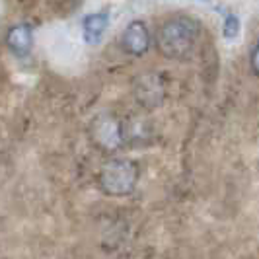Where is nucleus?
Wrapping results in <instances>:
<instances>
[{
  "label": "nucleus",
  "mask_w": 259,
  "mask_h": 259,
  "mask_svg": "<svg viewBox=\"0 0 259 259\" xmlns=\"http://www.w3.org/2000/svg\"><path fill=\"white\" fill-rule=\"evenodd\" d=\"M249 66H251V70L259 74V41L253 45V49H251V55H249Z\"/></svg>",
  "instance_id": "obj_9"
},
{
  "label": "nucleus",
  "mask_w": 259,
  "mask_h": 259,
  "mask_svg": "<svg viewBox=\"0 0 259 259\" xmlns=\"http://www.w3.org/2000/svg\"><path fill=\"white\" fill-rule=\"evenodd\" d=\"M100 187L105 195L123 197L135 191L139 182V168L133 160L113 158L100 171Z\"/></svg>",
  "instance_id": "obj_2"
},
{
  "label": "nucleus",
  "mask_w": 259,
  "mask_h": 259,
  "mask_svg": "<svg viewBox=\"0 0 259 259\" xmlns=\"http://www.w3.org/2000/svg\"><path fill=\"white\" fill-rule=\"evenodd\" d=\"M109 26V14L107 12H96L84 18L82 27H84V39L90 45H98L104 37L105 29Z\"/></svg>",
  "instance_id": "obj_7"
},
{
  "label": "nucleus",
  "mask_w": 259,
  "mask_h": 259,
  "mask_svg": "<svg viewBox=\"0 0 259 259\" xmlns=\"http://www.w3.org/2000/svg\"><path fill=\"white\" fill-rule=\"evenodd\" d=\"M222 33H224V37L226 39L238 37V33H240V18H238V16H234V14H230V16L224 20Z\"/></svg>",
  "instance_id": "obj_8"
},
{
  "label": "nucleus",
  "mask_w": 259,
  "mask_h": 259,
  "mask_svg": "<svg viewBox=\"0 0 259 259\" xmlns=\"http://www.w3.org/2000/svg\"><path fill=\"white\" fill-rule=\"evenodd\" d=\"M121 45L125 53L135 55V57H141L148 51L150 47V33H148V27L144 26L141 20H135L131 22L129 26L125 27L123 31V37H121Z\"/></svg>",
  "instance_id": "obj_5"
},
{
  "label": "nucleus",
  "mask_w": 259,
  "mask_h": 259,
  "mask_svg": "<svg viewBox=\"0 0 259 259\" xmlns=\"http://www.w3.org/2000/svg\"><path fill=\"white\" fill-rule=\"evenodd\" d=\"M133 92L139 104L144 105L146 109H154L158 105H162L166 98V84L158 72H146L135 80Z\"/></svg>",
  "instance_id": "obj_3"
},
{
  "label": "nucleus",
  "mask_w": 259,
  "mask_h": 259,
  "mask_svg": "<svg viewBox=\"0 0 259 259\" xmlns=\"http://www.w3.org/2000/svg\"><path fill=\"white\" fill-rule=\"evenodd\" d=\"M92 141L105 152H115L123 146V129L113 115H100L92 125Z\"/></svg>",
  "instance_id": "obj_4"
},
{
  "label": "nucleus",
  "mask_w": 259,
  "mask_h": 259,
  "mask_svg": "<svg viewBox=\"0 0 259 259\" xmlns=\"http://www.w3.org/2000/svg\"><path fill=\"white\" fill-rule=\"evenodd\" d=\"M33 45V29L29 24H16L6 31V47L18 57H26Z\"/></svg>",
  "instance_id": "obj_6"
},
{
  "label": "nucleus",
  "mask_w": 259,
  "mask_h": 259,
  "mask_svg": "<svg viewBox=\"0 0 259 259\" xmlns=\"http://www.w3.org/2000/svg\"><path fill=\"white\" fill-rule=\"evenodd\" d=\"M197 39H199V24L193 18L176 16L160 26L156 35V45L160 53L168 59H185L193 53Z\"/></svg>",
  "instance_id": "obj_1"
}]
</instances>
